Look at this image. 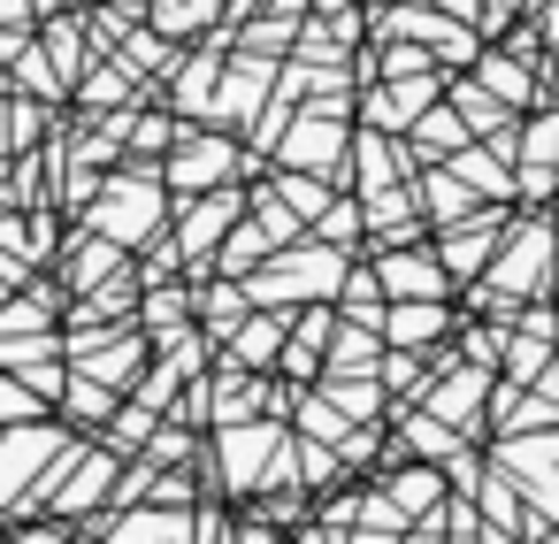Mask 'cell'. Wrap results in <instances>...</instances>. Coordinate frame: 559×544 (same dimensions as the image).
Here are the masks:
<instances>
[{"label": "cell", "instance_id": "6da1fadb", "mask_svg": "<svg viewBox=\"0 0 559 544\" xmlns=\"http://www.w3.org/2000/svg\"><path fill=\"white\" fill-rule=\"evenodd\" d=\"M551 253H559V223H551V215L506 223V230H498V253H490L483 276L467 284L475 307H483V315H513V307L544 299V292H551Z\"/></svg>", "mask_w": 559, "mask_h": 544}, {"label": "cell", "instance_id": "7a4b0ae2", "mask_svg": "<svg viewBox=\"0 0 559 544\" xmlns=\"http://www.w3.org/2000/svg\"><path fill=\"white\" fill-rule=\"evenodd\" d=\"M85 230L116 238L123 253H139L146 238H162V230H169V185H162V169H154V162H123V169H108L100 200L85 208Z\"/></svg>", "mask_w": 559, "mask_h": 544}, {"label": "cell", "instance_id": "3957f363", "mask_svg": "<svg viewBox=\"0 0 559 544\" xmlns=\"http://www.w3.org/2000/svg\"><path fill=\"white\" fill-rule=\"evenodd\" d=\"M345 269H353V253H345V246L299 238V246L269 253L253 276H238V284H246V299H253V307H314V299H337Z\"/></svg>", "mask_w": 559, "mask_h": 544}, {"label": "cell", "instance_id": "277c9868", "mask_svg": "<svg viewBox=\"0 0 559 544\" xmlns=\"http://www.w3.org/2000/svg\"><path fill=\"white\" fill-rule=\"evenodd\" d=\"M154 169H162V185H169V200H192V192H215V185H238V177H246L253 162H246V146H238V139H223L215 123H200V131L185 123V131H177V146H169V154H162Z\"/></svg>", "mask_w": 559, "mask_h": 544}, {"label": "cell", "instance_id": "5b68a950", "mask_svg": "<svg viewBox=\"0 0 559 544\" xmlns=\"http://www.w3.org/2000/svg\"><path fill=\"white\" fill-rule=\"evenodd\" d=\"M70 437H85V429H70V422H55V414H39V422H9V429H0V521H16V513H24L32 483L55 468V452H62Z\"/></svg>", "mask_w": 559, "mask_h": 544}, {"label": "cell", "instance_id": "8992f818", "mask_svg": "<svg viewBox=\"0 0 559 544\" xmlns=\"http://www.w3.org/2000/svg\"><path fill=\"white\" fill-rule=\"evenodd\" d=\"M437 93H444V70H421V78H368V85L353 93V123H360V131L399 139V131H406Z\"/></svg>", "mask_w": 559, "mask_h": 544}, {"label": "cell", "instance_id": "52a82bcc", "mask_svg": "<svg viewBox=\"0 0 559 544\" xmlns=\"http://www.w3.org/2000/svg\"><path fill=\"white\" fill-rule=\"evenodd\" d=\"M368 253V269H376V284H383V299H452L460 284L444 276V261H437V246H360Z\"/></svg>", "mask_w": 559, "mask_h": 544}, {"label": "cell", "instance_id": "ba28073f", "mask_svg": "<svg viewBox=\"0 0 559 544\" xmlns=\"http://www.w3.org/2000/svg\"><path fill=\"white\" fill-rule=\"evenodd\" d=\"M276 70L284 62H261V55H230L223 78H215V100H207V123L215 131H246L261 116V100L276 93Z\"/></svg>", "mask_w": 559, "mask_h": 544}, {"label": "cell", "instance_id": "9c48e42d", "mask_svg": "<svg viewBox=\"0 0 559 544\" xmlns=\"http://www.w3.org/2000/svg\"><path fill=\"white\" fill-rule=\"evenodd\" d=\"M483 399H490V368H467V360L452 353V360H437V376H429V391H421L414 406H429V414L452 422L460 437H483Z\"/></svg>", "mask_w": 559, "mask_h": 544}, {"label": "cell", "instance_id": "30bf717a", "mask_svg": "<svg viewBox=\"0 0 559 544\" xmlns=\"http://www.w3.org/2000/svg\"><path fill=\"white\" fill-rule=\"evenodd\" d=\"M85 536H100V544H192V506H108V513H93V521H78Z\"/></svg>", "mask_w": 559, "mask_h": 544}, {"label": "cell", "instance_id": "8fae6325", "mask_svg": "<svg viewBox=\"0 0 559 544\" xmlns=\"http://www.w3.org/2000/svg\"><path fill=\"white\" fill-rule=\"evenodd\" d=\"M513 215H506V200H490V208H475L467 223H444L437 230V261H444V276L452 284H475L483 276V261L498 253V230H506Z\"/></svg>", "mask_w": 559, "mask_h": 544}, {"label": "cell", "instance_id": "7c38bea8", "mask_svg": "<svg viewBox=\"0 0 559 544\" xmlns=\"http://www.w3.org/2000/svg\"><path fill=\"white\" fill-rule=\"evenodd\" d=\"M452 330H460L452 299H383V315H376V338L406 345V353H437V345H452Z\"/></svg>", "mask_w": 559, "mask_h": 544}, {"label": "cell", "instance_id": "4fadbf2b", "mask_svg": "<svg viewBox=\"0 0 559 544\" xmlns=\"http://www.w3.org/2000/svg\"><path fill=\"white\" fill-rule=\"evenodd\" d=\"M467 78L475 85H490L513 116H528L536 108V78H544V55H513V47H498V39H483V55L467 62Z\"/></svg>", "mask_w": 559, "mask_h": 544}, {"label": "cell", "instance_id": "5bb4252c", "mask_svg": "<svg viewBox=\"0 0 559 544\" xmlns=\"http://www.w3.org/2000/svg\"><path fill=\"white\" fill-rule=\"evenodd\" d=\"M223 62H230V32L223 39H207V55H177L169 62V116L185 123V116H200L207 123V100H215V78H223Z\"/></svg>", "mask_w": 559, "mask_h": 544}, {"label": "cell", "instance_id": "9a60e30c", "mask_svg": "<svg viewBox=\"0 0 559 544\" xmlns=\"http://www.w3.org/2000/svg\"><path fill=\"white\" fill-rule=\"evenodd\" d=\"M146 360H154V345L139 338V322H123V330H108L100 345H85L70 368H85L93 383H108V391H131L139 376H146Z\"/></svg>", "mask_w": 559, "mask_h": 544}, {"label": "cell", "instance_id": "2e32d148", "mask_svg": "<svg viewBox=\"0 0 559 544\" xmlns=\"http://www.w3.org/2000/svg\"><path fill=\"white\" fill-rule=\"evenodd\" d=\"M185 284H192V276H185ZM246 315H253V299H246L238 276H200V284H192V322H200V338H207L215 353L230 345V330H238Z\"/></svg>", "mask_w": 559, "mask_h": 544}, {"label": "cell", "instance_id": "e0dca14e", "mask_svg": "<svg viewBox=\"0 0 559 544\" xmlns=\"http://www.w3.org/2000/svg\"><path fill=\"white\" fill-rule=\"evenodd\" d=\"M284 338H292V307H253V315L230 330L223 360H230V368H253V376H269V368H276V353H284Z\"/></svg>", "mask_w": 559, "mask_h": 544}, {"label": "cell", "instance_id": "ac0fdd59", "mask_svg": "<svg viewBox=\"0 0 559 544\" xmlns=\"http://www.w3.org/2000/svg\"><path fill=\"white\" fill-rule=\"evenodd\" d=\"M399 139H406V162H414V169H429V162H452V154H460L475 131H467V123L452 116V100L437 93V100H429V108H421V116H414Z\"/></svg>", "mask_w": 559, "mask_h": 544}, {"label": "cell", "instance_id": "d6986e66", "mask_svg": "<svg viewBox=\"0 0 559 544\" xmlns=\"http://www.w3.org/2000/svg\"><path fill=\"white\" fill-rule=\"evenodd\" d=\"M116 269H123V246H116V238H100V230H78V238L62 246V261H55V276H62V292H70V299L100 292Z\"/></svg>", "mask_w": 559, "mask_h": 544}, {"label": "cell", "instance_id": "ffe728a7", "mask_svg": "<svg viewBox=\"0 0 559 544\" xmlns=\"http://www.w3.org/2000/svg\"><path fill=\"white\" fill-rule=\"evenodd\" d=\"M131 322H139V338H146V345L185 338V330H192V284H185V276H177V284H146Z\"/></svg>", "mask_w": 559, "mask_h": 544}, {"label": "cell", "instance_id": "44dd1931", "mask_svg": "<svg viewBox=\"0 0 559 544\" xmlns=\"http://www.w3.org/2000/svg\"><path fill=\"white\" fill-rule=\"evenodd\" d=\"M406 521H421V513H437L444 506V468L437 460H399V468H383V483H376Z\"/></svg>", "mask_w": 559, "mask_h": 544}, {"label": "cell", "instance_id": "7402d4cb", "mask_svg": "<svg viewBox=\"0 0 559 544\" xmlns=\"http://www.w3.org/2000/svg\"><path fill=\"white\" fill-rule=\"evenodd\" d=\"M116 406H123V391H108V383H93L85 368H70V383H62V399H55V422H70V429H85V437H100Z\"/></svg>", "mask_w": 559, "mask_h": 544}, {"label": "cell", "instance_id": "603a6c76", "mask_svg": "<svg viewBox=\"0 0 559 544\" xmlns=\"http://www.w3.org/2000/svg\"><path fill=\"white\" fill-rule=\"evenodd\" d=\"M376 360H383V338L368 322H345L337 315V330L322 345V376H376Z\"/></svg>", "mask_w": 559, "mask_h": 544}, {"label": "cell", "instance_id": "cb8c5ba5", "mask_svg": "<svg viewBox=\"0 0 559 544\" xmlns=\"http://www.w3.org/2000/svg\"><path fill=\"white\" fill-rule=\"evenodd\" d=\"M444 169H452V177H460V185H467L475 200H513V162H498V154H490L483 139H467V146H460V154H452Z\"/></svg>", "mask_w": 559, "mask_h": 544}, {"label": "cell", "instance_id": "d4e9b609", "mask_svg": "<svg viewBox=\"0 0 559 544\" xmlns=\"http://www.w3.org/2000/svg\"><path fill=\"white\" fill-rule=\"evenodd\" d=\"M314 391L345 414V422H383L391 414V391H383V376H314Z\"/></svg>", "mask_w": 559, "mask_h": 544}, {"label": "cell", "instance_id": "484cf974", "mask_svg": "<svg viewBox=\"0 0 559 544\" xmlns=\"http://www.w3.org/2000/svg\"><path fill=\"white\" fill-rule=\"evenodd\" d=\"M399 445H406V460H437V468H444L467 437H460L452 422H437L429 406H399Z\"/></svg>", "mask_w": 559, "mask_h": 544}, {"label": "cell", "instance_id": "4316f807", "mask_svg": "<svg viewBox=\"0 0 559 544\" xmlns=\"http://www.w3.org/2000/svg\"><path fill=\"white\" fill-rule=\"evenodd\" d=\"M47 62H55V78L62 85H78L85 70H93V32H85V16H47Z\"/></svg>", "mask_w": 559, "mask_h": 544}, {"label": "cell", "instance_id": "83f0119b", "mask_svg": "<svg viewBox=\"0 0 559 544\" xmlns=\"http://www.w3.org/2000/svg\"><path fill=\"white\" fill-rule=\"evenodd\" d=\"M70 100H78V116H108V108H131L139 85H131L123 62H100V70H85V78L70 85Z\"/></svg>", "mask_w": 559, "mask_h": 544}, {"label": "cell", "instance_id": "f1b7e54d", "mask_svg": "<svg viewBox=\"0 0 559 544\" xmlns=\"http://www.w3.org/2000/svg\"><path fill=\"white\" fill-rule=\"evenodd\" d=\"M376 376H383V391H391V406H414L421 391H429V353H406V345H383V360H376Z\"/></svg>", "mask_w": 559, "mask_h": 544}, {"label": "cell", "instance_id": "f546056e", "mask_svg": "<svg viewBox=\"0 0 559 544\" xmlns=\"http://www.w3.org/2000/svg\"><path fill=\"white\" fill-rule=\"evenodd\" d=\"M307 238H322V246H345V253H360L368 246V223H360V200L353 192H330V208L307 223Z\"/></svg>", "mask_w": 559, "mask_h": 544}, {"label": "cell", "instance_id": "4dcf8cb0", "mask_svg": "<svg viewBox=\"0 0 559 544\" xmlns=\"http://www.w3.org/2000/svg\"><path fill=\"white\" fill-rule=\"evenodd\" d=\"M269 192H276L299 223H314V215L330 208V192H337V185H322V177H307V169H276V177H269Z\"/></svg>", "mask_w": 559, "mask_h": 544}, {"label": "cell", "instance_id": "1f68e13d", "mask_svg": "<svg viewBox=\"0 0 559 544\" xmlns=\"http://www.w3.org/2000/svg\"><path fill=\"white\" fill-rule=\"evenodd\" d=\"M9 70H16V93H24V100H47V108H55V100L70 93V85L55 78V62H47V47H39V39H32V47H24Z\"/></svg>", "mask_w": 559, "mask_h": 544}, {"label": "cell", "instance_id": "d6a6232c", "mask_svg": "<svg viewBox=\"0 0 559 544\" xmlns=\"http://www.w3.org/2000/svg\"><path fill=\"white\" fill-rule=\"evenodd\" d=\"M292 468H299V483H307V490H330V483H345V460H337V445H314V437H292Z\"/></svg>", "mask_w": 559, "mask_h": 544}, {"label": "cell", "instance_id": "836d02e7", "mask_svg": "<svg viewBox=\"0 0 559 544\" xmlns=\"http://www.w3.org/2000/svg\"><path fill=\"white\" fill-rule=\"evenodd\" d=\"M47 139V100H24V93H9V154H32Z\"/></svg>", "mask_w": 559, "mask_h": 544}, {"label": "cell", "instance_id": "e575fe53", "mask_svg": "<svg viewBox=\"0 0 559 544\" xmlns=\"http://www.w3.org/2000/svg\"><path fill=\"white\" fill-rule=\"evenodd\" d=\"M139 452H146V460H154V468H185V460H192V452H200V437H192V429H185V422H169V414H162V429H154V437H146V445H139Z\"/></svg>", "mask_w": 559, "mask_h": 544}, {"label": "cell", "instance_id": "d590c367", "mask_svg": "<svg viewBox=\"0 0 559 544\" xmlns=\"http://www.w3.org/2000/svg\"><path fill=\"white\" fill-rule=\"evenodd\" d=\"M39 414H55L24 376H9V368H0V429H9V422H39Z\"/></svg>", "mask_w": 559, "mask_h": 544}, {"label": "cell", "instance_id": "8d00e7d4", "mask_svg": "<svg viewBox=\"0 0 559 544\" xmlns=\"http://www.w3.org/2000/svg\"><path fill=\"white\" fill-rule=\"evenodd\" d=\"M9 544H78V521H62V513H32V521H9Z\"/></svg>", "mask_w": 559, "mask_h": 544}, {"label": "cell", "instance_id": "74e56055", "mask_svg": "<svg viewBox=\"0 0 559 544\" xmlns=\"http://www.w3.org/2000/svg\"><path fill=\"white\" fill-rule=\"evenodd\" d=\"M528 391H536V399H551V414H559V353H551V360H544V376H536V383H528Z\"/></svg>", "mask_w": 559, "mask_h": 544}, {"label": "cell", "instance_id": "f35d334b", "mask_svg": "<svg viewBox=\"0 0 559 544\" xmlns=\"http://www.w3.org/2000/svg\"><path fill=\"white\" fill-rule=\"evenodd\" d=\"M0 154H9V93H0Z\"/></svg>", "mask_w": 559, "mask_h": 544}, {"label": "cell", "instance_id": "ab89813d", "mask_svg": "<svg viewBox=\"0 0 559 544\" xmlns=\"http://www.w3.org/2000/svg\"><path fill=\"white\" fill-rule=\"evenodd\" d=\"M78 544H100V536H85V529H78Z\"/></svg>", "mask_w": 559, "mask_h": 544}]
</instances>
